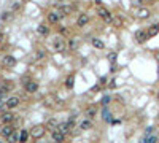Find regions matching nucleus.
<instances>
[{"mask_svg": "<svg viewBox=\"0 0 159 143\" xmlns=\"http://www.w3.org/2000/svg\"><path fill=\"white\" fill-rule=\"evenodd\" d=\"M59 124H61V123H59L56 118H49L48 123H46V129H49L51 132H53V130H56V129L59 127Z\"/></svg>", "mask_w": 159, "mask_h": 143, "instance_id": "nucleus-8", "label": "nucleus"}, {"mask_svg": "<svg viewBox=\"0 0 159 143\" xmlns=\"http://www.w3.org/2000/svg\"><path fill=\"white\" fill-rule=\"evenodd\" d=\"M11 8H13V10H18V8H21V0H14V2L11 3Z\"/></svg>", "mask_w": 159, "mask_h": 143, "instance_id": "nucleus-25", "label": "nucleus"}, {"mask_svg": "<svg viewBox=\"0 0 159 143\" xmlns=\"http://www.w3.org/2000/svg\"><path fill=\"white\" fill-rule=\"evenodd\" d=\"M13 132H14V129L11 127L10 124H5L3 127H2V130H0V134H2L3 137H7V138H8V137H10L11 134H13Z\"/></svg>", "mask_w": 159, "mask_h": 143, "instance_id": "nucleus-11", "label": "nucleus"}, {"mask_svg": "<svg viewBox=\"0 0 159 143\" xmlns=\"http://www.w3.org/2000/svg\"><path fill=\"white\" fill-rule=\"evenodd\" d=\"M88 23H89V16H88V14H80V16H78V19H76L78 27H84Z\"/></svg>", "mask_w": 159, "mask_h": 143, "instance_id": "nucleus-10", "label": "nucleus"}, {"mask_svg": "<svg viewBox=\"0 0 159 143\" xmlns=\"http://www.w3.org/2000/svg\"><path fill=\"white\" fill-rule=\"evenodd\" d=\"M37 57H38V59H43V57H45V53H43V51H38V53H37Z\"/></svg>", "mask_w": 159, "mask_h": 143, "instance_id": "nucleus-30", "label": "nucleus"}, {"mask_svg": "<svg viewBox=\"0 0 159 143\" xmlns=\"http://www.w3.org/2000/svg\"><path fill=\"white\" fill-rule=\"evenodd\" d=\"M2 64L5 65V67L11 68V67H14V65H16V59H14L13 56H5L3 60H2Z\"/></svg>", "mask_w": 159, "mask_h": 143, "instance_id": "nucleus-9", "label": "nucleus"}, {"mask_svg": "<svg viewBox=\"0 0 159 143\" xmlns=\"http://www.w3.org/2000/svg\"><path fill=\"white\" fill-rule=\"evenodd\" d=\"M8 140H10L11 143H14L16 140H19V137H18V134H14V132H13V134H11V135L8 137Z\"/></svg>", "mask_w": 159, "mask_h": 143, "instance_id": "nucleus-26", "label": "nucleus"}, {"mask_svg": "<svg viewBox=\"0 0 159 143\" xmlns=\"http://www.w3.org/2000/svg\"><path fill=\"white\" fill-rule=\"evenodd\" d=\"M5 41V35L2 34V32H0V43H3Z\"/></svg>", "mask_w": 159, "mask_h": 143, "instance_id": "nucleus-31", "label": "nucleus"}, {"mask_svg": "<svg viewBox=\"0 0 159 143\" xmlns=\"http://www.w3.org/2000/svg\"><path fill=\"white\" fill-rule=\"evenodd\" d=\"M62 18H64V13H62V10H58V11H51V13H48V21H49L51 24H58Z\"/></svg>", "mask_w": 159, "mask_h": 143, "instance_id": "nucleus-2", "label": "nucleus"}, {"mask_svg": "<svg viewBox=\"0 0 159 143\" xmlns=\"http://www.w3.org/2000/svg\"><path fill=\"white\" fill-rule=\"evenodd\" d=\"M29 134H30V132L22 130V132H21V138H19V141H21V143H26V141H27V137H29Z\"/></svg>", "mask_w": 159, "mask_h": 143, "instance_id": "nucleus-22", "label": "nucleus"}, {"mask_svg": "<svg viewBox=\"0 0 159 143\" xmlns=\"http://www.w3.org/2000/svg\"><path fill=\"white\" fill-rule=\"evenodd\" d=\"M45 130H46V126H42V124H37V126H33L32 130H30V135H32V138H42V137L45 135Z\"/></svg>", "mask_w": 159, "mask_h": 143, "instance_id": "nucleus-1", "label": "nucleus"}, {"mask_svg": "<svg viewBox=\"0 0 159 143\" xmlns=\"http://www.w3.org/2000/svg\"><path fill=\"white\" fill-rule=\"evenodd\" d=\"M91 43H92V46H94V48H97V49H104V48H105L104 41L99 40V38H92V41H91Z\"/></svg>", "mask_w": 159, "mask_h": 143, "instance_id": "nucleus-17", "label": "nucleus"}, {"mask_svg": "<svg viewBox=\"0 0 159 143\" xmlns=\"http://www.w3.org/2000/svg\"><path fill=\"white\" fill-rule=\"evenodd\" d=\"M102 116H104V121H111V113L107 108L102 110Z\"/></svg>", "mask_w": 159, "mask_h": 143, "instance_id": "nucleus-20", "label": "nucleus"}, {"mask_svg": "<svg viewBox=\"0 0 159 143\" xmlns=\"http://www.w3.org/2000/svg\"><path fill=\"white\" fill-rule=\"evenodd\" d=\"M53 43H54V48H56V51H59V53H62V51H64V49H65V41H64V40H62V38H61V37H56Z\"/></svg>", "mask_w": 159, "mask_h": 143, "instance_id": "nucleus-6", "label": "nucleus"}, {"mask_svg": "<svg viewBox=\"0 0 159 143\" xmlns=\"http://www.w3.org/2000/svg\"><path fill=\"white\" fill-rule=\"evenodd\" d=\"M95 113H97V108H95V107H89V108L86 110V116H88V119L95 118Z\"/></svg>", "mask_w": 159, "mask_h": 143, "instance_id": "nucleus-16", "label": "nucleus"}, {"mask_svg": "<svg viewBox=\"0 0 159 143\" xmlns=\"http://www.w3.org/2000/svg\"><path fill=\"white\" fill-rule=\"evenodd\" d=\"M156 96H157V99H159V91H157V94H156Z\"/></svg>", "mask_w": 159, "mask_h": 143, "instance_id": "nucleus-33", "label": "nucleus"}, {"mask_svg": "<svg viewBox=\"0 0 159 143\" xmlns=\"http://www.w3.org/2000/svg\"><path fill=\"white\" fill-rule=\"evenodd\" d=\"M51 137H53V141L54 143H62V141H64V138H65V135L62 134L61 130H58V129L51 132Z\"/></svg>", "mask_w": 159, "mask_h": 143, "instance_id": "nucleus-5", "label": "nucleus"}, {"mask_svg": "<svg viewBox=\"0 0 159 143\" xmlns=\"http://www.w3.org/2000/svg\"><path fill=\"white\" fill-rule=\"evenodd\" d=\"M69 48L72 49V51H75V49L78 48V40H75V38H72V40H69Z\"/></svg>", "mask_w": 159, "mask_h": 143, "instance_id": "nucleus-21", "label": "nucleus"}, {"mask_svg": "<svg viewBox=\"0 0 159 143\" xmlns=\"http://www.w3.org/2000/svg\"><path fill=\"white\" fill-rule=\"evenodd\" d=\"M73 81H75V76L70 75L69 78L65 80V86H67V87H73Z\"/></svg>", "mask_w": 159, "mask_h": 143, "instance_id": "nucleus-23", "label": "nucleus"}, {"mask_svg": "<svg viewBox=\"0 0 159 143\" xmlns=\"http://www.w3.org/2000/svg\"><path fill=\"white\" fill-rule=\"evenodd\" d=\"M97 14H99V18H102V19L105 21V23H111V21H113L111 13H110L107 8H99V10H97Z\"/></svg>", "mask_w": 159, "mask_h": 143, "instance_id": "nucleus-3", "label": "nucleus"}, {"mask_svg": "<svg viewBox=\"0 0 159 143\" xmlns=\"http://www.w3.org/2000/svg\"><path fill=\"white\" fill-rule=\"evenodd\" d=\"M91 126H92V124H91V121L88 119V121H83V123H81V126H80V127L86 130V129H91Z\"/></svg>", "mask_w": 159, "mask_h": 143, "instance_id": "nucleus-24", "label": "nucleus"}, {"mask_svg": "<svg viewBox=\"0 0 159 143\" xmlns=\"http://www.w3.org/2000/svg\"><path fill=\"white\" fill-rule=\"evenodd\" d=\"M150 16V10L148 8H139V11H137V18L139 19H146Z\"/></svg>", "mask_w": 159, "mask_h": 143, "instance_id": "nucleus-15", "label": "nucleus"}, {"mask_svg": "<svg viewBox=\"0 0 159 143\" xmlns=\"http://www.w3.org/2000/svg\"><path fill=\"white\" fill-rule=\"evenodd\" d=\"M5 103H7L8 108H16L19 105V99L18 97H10V99H7V102H5Z\"/></svg>", "mask_w": 159, "mask_h": 143, "instance_id": "nucleus-13", "label": "nucleus"}, {"mask_svg": "<svg viewBox=\"0 0 159 143\" xmlns=\"http://www.w3.org/2000/svg\"><path fill=\"white\" fill-rule=\"evenodd\" d=\"M26 91L29 92V94H33V92H37L38 89V84L35 83V81H26Z\"/></svg>", "mask_w": 159, "mask_h": 143, "instance_id": "nucleus-7", "label": "nucleus"}, {"mask_svg": "<svg viewBox=\"0 0 159 143\" xmlns=\"http://www.w3.org/2000/svg\"><path fill=\"white\" fill-rule=\"evenodd\" d=\"M108 102H110V96H105L104 99H102V105H107Z\"/></svg>", "mask_w": 159, "mask_h": 143, "instance_id": "nucleus-29", "label": "nucleus"}, {"mask_svg": "<svg viewBox=\"0 0 159 143\" xmlns=\"http://www.w3.org/2000/svg\"><path fill=\"white\" fill-rule=\"evenodd\" d=\"M146 38H150V37H148V32H146L145 29L137 30V34H135V40H137L139 43H145Z\"/></svg>", "mask_w": 159, "mask_h": 143, "instance_id": "nucleus-4", "label": "nucleus"}, {"mask_svg": "<svg viewBox=\"0 0 159 143\" xmlns=\"http://www.w3.org/2000/svg\"><path fill=\"white\" fill-rule=\"evenodd\" d=\"M2 21H11V13H2Z\"/></svg>", "mask_w": 159, "mask_h": 143, "instance_id": "nucleus-27", "label": "nucleus"}, {"mask_svg": "<svg viewBox=\"0 0 159 143\" xmlns=\"http://www.w3.org/2000/svg\"><path fill=\"white\" fill-rule=\"evenodd\" d=\"M13 119H14V114L11 113V111H3V114H2V121H3V124H10Z\"/></svg>", "mask_w": 159, "mask_h": 143, "instance_id": "nucleus-12", "label": "nucleus"}, {"mask_svg": "<svg viewBox=\"0 0 159 143\" xmlns=\"http://www.w3.org/2000/svg\"><path fill=\"white\" fill-rule=\"evenodd\" d=\"M37 32H38V35L46 37V35H49V27L45 26V24H40V26L37 27Z\"/></svg>", "mask_w": 159, "mask_h": 143, "instance_id": "nucleus-14", "label": "nucleus"}, {"mask_svg": "<svg viewBox=\"0 0 159 143\" xmlns=\"http://www.w3.org/2000/svg\"><path fill=\"white\" fill-rule=\"evenodd\" d=\"M95 2H97V3H100V2H102V0H95Z\"/></svg>", "mask_w": 159, "mask_h": 143, "instance_id": "nucleus-32", "label": "nucleus"}, {"mask_svg": "<svg viewBox=\"0 0 159 143\" xmlns=\"http://www.w3.org/2000/svg\"><path fill=\"white\" fill-rule=\"evenodd\" d=\"M157 141V138L154 135H146L143 140H142V143H156Z\"/></svg>", "mask_w": 159, "mask_h": 143, "instance_id": "nucleus-19", "label": "nucleus"}, {"mask_svg": "<svg viewBox=\"0 0 159 143\" xmlns=\"http://www.w3.org/2000/svg\"><path fill=\"white\" fill-rule=\"evenodd\" d=\"M108 60L110 62H115L116 60V53H108Z\"/></svg>", "mask_w": 159, "mask_h": 143, "instance_id": "nucleus-28", "label": "nucleus"}, {"mask_svg": "<svg viewBox=\"0 0 159 143\" xmlns=\"http://www.w3.org/2000/svg\"><path fill=\"white\" fill-rule=\"evenodd\" d=\"M159 32V24H154V26H151L150 29H148V37H154L156 34Z\"/></svg>", "mask_w": 159, "mask_h": 143, "instance_id": "nucleus-18", "label": "nucleus"}]
</instances>
